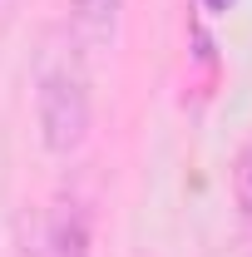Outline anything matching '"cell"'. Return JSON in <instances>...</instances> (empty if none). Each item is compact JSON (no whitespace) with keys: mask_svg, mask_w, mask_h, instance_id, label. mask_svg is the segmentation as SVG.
I'll use <instances>...</instances> for the list:
<instances>
[{"mask_svg":"<svg viewBox=\"0 0 252 257\" xmlns=\"http://www.w3.org/2000/svg\"><path fill=\"white\" fill-rule=\"evenodd\" d=\"M35 124H40L45 154H55V159H69V154L84 149L89 124H94V99H89V79H84L79 64H50L40 74Z\"/></svg>","mask_w":252,"mask_h":257,"instance_id":"6da1fadb","label":"cell"},{"mask_svg":"<svg viewBox=\"0 0 252 257\" xmlns=\"http://www.w3.org/2000/svg\"><path fill=\"white\" fill-rule=\"evenodd\" d=\"M124 0H69V40L79 55H104L119 40Z\"/></svg>","mask_w":252,"mask_h":257,"instance_id":"7a4b0ae2","label":"cell"},{"mask_svg":"<svg viewBox=\"0 0 252 257\" xmlns=\"http://www.w3.org/2000/svg\"><path fill=\"white\" fill-rule=\"evenodd\" d=\"M89 213L79 198H60L50 213V257H89Z\"/></svg>","mask_w":252,"mask_h":257,"instance_id":"3957f363","label":"cell"},{"mask_svg":"<svg viewBox=\"0 0 252 257\" xmlns=\"http://www.w3.org/2000/svg\"><path fill=\"white\" fill-rule=\"evenodd\" d=\"M232 198H237V213L252 223V144L237 154V163H232Z\"/></svg>","mask_w":252,"mask_h":257,"instance_id":"277c9868","label":"cell"},{"mask_svg":"<svg viewBox=\"0 0 252 257\" xmlns=\"http://www.w3.org/2000/svg\"><path fill=\"white\" fill-rule=\"evenodd\" d=\"M198 5H203V10H208V15H227V10H232V5H237V0H198Z\"/></svg>","mask_w":252,"mask_h":257,"instance_id":"5b68a950","label":"cell"},{"mask_svg":"<svg viewBox=\"0 0 252 257\" xmlns=\"http://www.w3.org/2000/svg\"><path fill=\"white\" fill-rule=\"evenodd\" d=\"M15 5H20V0H0V15H10V10H15Z\"/></svg>","mask_w":252,"mask_h":257,"instance_id":"8992f818","label":"cell"}]
</instances>
